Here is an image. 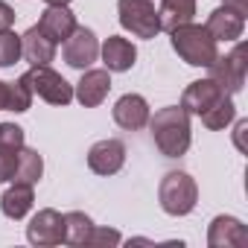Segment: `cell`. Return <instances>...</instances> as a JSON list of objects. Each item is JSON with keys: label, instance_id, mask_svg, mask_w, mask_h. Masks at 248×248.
<instances>
[{"label": "cell", "instance_id": "obj_1", "mask_svg": "<svg viewBox=\"0 0 248 248\" xmlns=\"http://www.w3.org/2000/svg\"><path fill=\"white\" fill-rule=\"evenodd\" d=\"M146 126L152 129V140L164 158H181L190 149V114L181 105H167L155 111Z\"/></svg>", "mask_w": 248, "mask_h": 248}, {"label": "cell", "instance_id": "obj_2", "mask_svg": "<svg viewBox=\"0 0 248 248\" xmlns=\"http://www.w3.org/2000/svg\"><path fill=\"white\" fill-rule=\"evenodd\" d=\"M170 41L172 50L190 64V67H210L213 59L219 56L216 50V38L202 27V24H181L175 30H170Z\"/></svg>", "mask_w": 248, "mask_h": 248}, {"label": "cell", "instance_id": "obj_3", "mask_svg": "<svg viewBox=\"0 0 248 248\" xmlns=\"http://www.w3.org/2000/svg\"><path fill=\"white\" fill-rule=\"evenodd\" d=\"M158 199H161L164 213H170V216H187L196 207V202H199V187H196L193 175H187L181 170H172V172H167L161 178Z\"/></svg>", "mask_w": 248, "mask_h": 248}, {"label": "cell", "instance_id": "obj_4", "mask_svg": "<svg viewBox=\"0 0 248 248\" xmlns=\"http://www.w3.org/2000/svg\"><path fill=\"white\" fill-rule=\"evenodd\" d=\"M120 27L135 38H155L161 32V15L152 0H117Z\"/></svg>", "mask_w": 248, "mask_h": 248}, {"label": "cell", "instance_id": "obj_5", "mask_svg": "<svg viewBox=\"0 0 248 248\" xmlns=\"http://www.w3.org/2000/svg\"><path fill=\"white\" fill-rule=\"evenodd\" d=\"M27 79L32 93H38L50 105H67L73 99V85L62 73L50 70L47 64H32V70H27Z\"/></svg>", "mask_w": 248, "mask_h": 248}, {"label": "cell", "instance_id": "obj_6", "mask_svg": "<svg viewBox=\"0 0 248 248\" xmlns=\"http://www.w3.org/2000/svg\"><path fill=\"white\" fill-rule=\"evenodd\" d=\"M245 70H248L245 47L236 44L228 56H216V59H213V64H210V79H213L225 93H236V91H242V85H245Z\"/></svg>", "mask_w": 248, "mask_h": 248}, {"label": "cell", "instance_id": "obj_7", "mask_svg": "<svg viewBox=\"0 0 248 248\" xmlns=\"http://www.w3.org/2000/svg\"><path fill=\"white\" fill-rule=\"evenodd\" d=\"M27 239L32 245H38V248L64 242V216L59 210H53V207L38 210L27 225Z\"/></svg>", "mask_w": 248, "mask_h": 248}, {"label": "cell", "instance_id": "obj_8", "mask_svg": "<svg viewBox=\"0 0 248 248\" xmlns=\"http://www.w3.org/2000/svg\"><path fill=\"white\" fill-rule=\"evenodd\" d=\"M64 62L70 64V67H76V70H88L93 62H96V56H99V41H96V35H93V30H88V27H76L73 32H70V38L64 41Z\"/></svg>", "mask_w": 248, "mask_h": 248}, {"label": "cell", "instance_id": "obj_9", "mask_svg": "<svg viewBox=\"0 0 248 248\" xmlns=\"http://www.w3.org/2000/svg\"><path fill=\"white\" fill-rule=\"evenodd\" d=\"M123 164H126V146H123V140L108 138V140L93 143L88 152V167L96 175H114L123 170Z\"/></svg>", "mask_w": 248, "mask_h": 248}, {"label": "cell", "instance_id": "obj_10", "mask_svg": "<svg viewBox=\"0 0 248 248\" xmlns=\"http://www.w3.org/2000/svg\"><path fill=\"white\" fill-rule=\"evenodd\" d=\"M114 123L120 129H126V132H138L143 129L146 123H149V102L140 96V93H126V96H120L114 102Z\"/></svg>", "mask_w": 248, "mask_h": 248}, {"label": "cell", "instance_id": "obj_11", "mask_svg": "<svg viewBox=\"0 0 248 248\" xmlns=\"http://www.w3.org/2000/svg\"><path fill=\"white\" fill-rule=\"evenodd\" d=\"M21 149H24V129L15 123H0V184L12 181Z\"/></svg>", "mask_w": 248, "mask_h": 248}, {"label": "cell", "instance_id": "obj_12", "mask_svg": "<svg viewBox=\"0 0 248 248\" xmlns=\"http://www.w3.org/2000/svg\"><path fill=\"white\" fill-rule=\"evenodd\" d=\"M210 248H242L248 245V231L236 216H216L207 231Z\"/></svg>", "mask_w": 248, "mask_h": 248}, {"label": "cell", "instance_id": "obj_13", "mask_svg": "<svg viewBox=\"0 0 248 248\" xmlns=\"http://www.w3.org/2000/svg\"><path fill=\"white\" fill-rule=\"evenodd\" d=\"M99 56H102V64H105L108 73H126V70H132V64L138 59V50L129 38L108 35L105 44L99 47Z\"/></svg>", "mask_w": 248, "mask_h": 248}, {"label": "cell", "instance_id": "obj_14", "mask_svg": "<svg viewBox=\"0 0 248 248\" xmlns=\"http://www.w3.org/2000/svg\"><path fill=\"white\" fill-rule=\"evenodd\" d=\"M35 27H38L53 44H62V41L70 38V32H73L79 24H76V15H73L67 6H47V9L41 12V18H38Z\"/></svg>", "mask_w": 248, "mask_h": 248}, {"label": "cell", "instance_id": "obj_15", "mask_svg": "<svg viewBox=\"0 0 248 248\" xmlns=\"http://www.w3.org/2000/svg\"><path fill=\"white\" fill-rule=\"evenodd\" d=\"M108 91H111V73H108V70H85L82 79L76 82L73 96H76L85 108H96V105L105 102Z\"/></svg>", "mask_w": 248, "mask_h": 248}, {"label": "cell", "instance_id": "obj_16", "mask_svg": "<svg viewBox=\"0 0 248 248\" xmlns=\"http://www.w3.org/2000/svg\"><path fill=\"white\" fill-rule=\"evenodd\" d=\"M225 96V91L213 82V79H199V82H190L187 85V91H184V96H181V108L187 111V114H196V117H202L213 102H219Z\"/></svg>", "mask_w": 248, "mask_h": 248}, {"label": "cell", "instance_id": "obj_17", "mask_svg": "<svg viewBox=\"0 0 248 248\" xmlns=\"http://www.w3.org/2000/svg\"><path fill=\"white\" fill-rule=\"evenodd\" d=\"M204 30L216 38V41H239L242 38V30H245V18L231 12L228 6H219L207 15V24Z\"/></svg>", "mask_w": 248, "mask_h": 248}, {"label": "cell", "instance_id": "obj_18", "mask_svg": "<svg viewBox=\"0 0 248 248\" xmlns=\"http://www.w3.org/2000/svg\"><path fill=\"white\" fill-rule=\"evenodd\" d=\"M21 56L30 62V64H50L56 59V44L38 30V27H30L24 35H21Z\"/></svg>", "mask_w": 248, "mask_h": 248}, {"label": "cell", "instance_id": "obj_19", "mask_svg": "<svg viewBox=\"0 0 248 248\" xmlns=\"http://www.w3.org/2000/svg\"><path fill=\"white\" fill-rule=\"evenodd\" d=\"M32 187L30 184H15L0 196V210H3L6 219H24L30 210H32Z\"/></svg>", "mask_w": 248, "mask_h": 248}, {"label": "cell", "instance_id": "obj_20", "mask_svg": "<svg viewBox=\"0 0 248 248\" xmlns=\"http://www.w3.org/2000/svg\"><path fill=\"white\" fill-rule=\"evenodd\" d=\"M161 30H175L181 24H190L196 15V0H161Z\"/></svg>", "mask_w": 248, "mask_h": 248}, {"label": "cell", "instance_id": "obj_21", "mask_svg": "<svg viewBox=\"0 0 248 248\" xmlns=\"http://www.w3.org/2000/svg\"><path fill=\"white\" fill-rule=\"evenodd\" d=\"M44 175V158L35 152V149H21V155H18V167H15V172H12V181L15 184H30V187H35L38 184V178Z\"/></svg>", "mask_w": 248, "mask_h": 248}, {"label": "cell", "instance_id": "obj_22", "mask_svg": "<svg viewBox=\"0 0 248 248\" xmlns=\"http://www.w3.org/2000/svg\"><path fill=\"white\" fill-rule=\"evenodd\" d=\"M91 231H93V219L88 213H82V210L64 213V242L67 245H85Z\"/></svg>", "mask_w": 248, "mask_h": 248}, {"label": "cell", "instance_id": "obj_23", "mask_svg": "<svg viewBox=\"0 0 248 248\" xmlns=\"http://www.w3.org/2000/svg\"><path fill=\"white\" fill-rule=\"evenodd\" d=\"M233 117H236V105H233V99H231V93H225L219 102H213L204 114H202V123L207 129H225L228 123H233Z\"/></svg>", "mask_w": 248, "mask_h": 248}, {"label": "cell", "instance_id": "obj_24", "mask_svg": "<svg viewBox=\"0 0 248 248\" xmlns=\"http://www.w3.org/2000/svg\"><path fill=\"white\" fill-rule=\"evenodd\" d=\"M32 96H35V93H32L30 79H27V73H24L18 82H9V88H6V111H15V114L30 111Z\"/></svg>", "mask_w": 248, "mask_h": 248}, {"label": "cell", "instance_id": "obj_25", "mask_svg": "<svg viewBox=\"0 0 248 248\" xmlns=\"http://www.w3.org/2000/svg\"><path fill=\"white\" fill-rule=\"evenodd\" d=\"M21 59V35L12 30L0 32V67H12Z\"/></svg>", "mask_w": 248, "mask_h": 248}, {"label": "cell", "instance_id": "obj_26", "mask_svg": "<svg viewBox=\"0 0 248 248\" xmlns=\"http://www.w3.org/2000/svg\"><path fill=\"white\" fill-rule=\"evenodd\" d=\"M120 242H123L120 231H114V228H96V225H93V231H91V236H88L85 245H108V248H114V245H120Z\"/></svg>", "mask_w": 248, "mask_h": 248}, {"label": "cell", "instance_id": "obj_27", "mask_svg": "<svg viewBox=\"0 0 248 248\" xmlns=\"http://www.w3.org/2000/svg\"><path fill=\"white\" fill-rule=\"evenodd\" d=\"M12 24H15V9L0 0V32H3V30H12Z\"/></svg>", "mask_w": 248, "mask_h": 248}, {"label": "cell", "instance_id": "obj_28", "mask_svg": "<svg viewBox=\"0 0 248 248\" xmlns=\"http://www.w3.org/2000/svg\"><path fill=\"white\" fill-rule=\"evenodd\" d=\"M245 132H248V120H239V123H236V132H233V143H236L239 152L248 149V146H245Z\"/></svg>", "mask_w": 248, "mask_h": 248}, {"label": "cell", "instance_id": "obj_29", "mask_svg": "<svg viewBox=\"0 0 248 248\" xmlns=\"http://www.w3.org/2000/svg\"><path fill=\"white\" fill-rule=\"evenodd\" d=\"M222 6H228L231 12H236V15H248V0H222Z\"/></svg>", "mask_w": 248, "mask_h": 248}, {"label": "cell", "instance_id": "obj_30", "mask_svg": "<svg viewBox=\"0 0 248 248\" xmlns=\"http://www.w3.org/2000/svg\"><path fill=\"white\" fill-rule=\"evenodd\" d=\"M6 88L9 82H0V111H6Z\"/></svg>", "mask_w": 248, "mask_h": 248}, {"label": "cell", "instance_id": "obj_31", "mask_svg": "<svg viewBox=\"0 0 248 248\" xmlns=\"http://www.w3.org/2000/svg\"><path fill=\"white\" fill-rule=\"evenodd\" d=\"M44 3H47V6H67L70 0H44Z\"/></svg>", "mask_w": 248, "mask_h": 248}]
</instances>
